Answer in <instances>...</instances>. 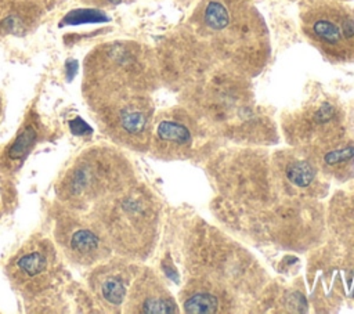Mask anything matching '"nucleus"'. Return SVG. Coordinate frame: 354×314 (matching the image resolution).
<instances>
[{
	"instance_id": "obj_1",
	"label": "nucleus",
	"mask_w": 354,
	"mask_h": 314,
	"mask_svg": "<svg viewBox=\"0 0 354 314\" xmlns=\"http://www.w3.org/2000/svg\"><path fill=\"white\" fill-rule=\"evenodd\" d=\"M188 26L218 61L241 73L257 75L270 58L268 29L250 0H199Z\"/></svg>"
},
{
	"instance_id": "obj_2",
	"label": "nucleus",
	"mask_w": 354,
	"mask_h": 314,
	"mask_svg": "<svg viewBox=\"0 0 354 314\" xmlns=\"http://www.w3.org/2000/svg\"><path fill=\"white\" fill-rule=\"evenodd\" d=\"M134 183L133 167L122 152L108 145H93L65 167L54 192L59 205L87 212Z\"/></svg>"
},
{
	"instance_id": "obj_3",
	"label": "nucleus",
	"mask_w": 354,
	"mask_h": 314,
	"mask_svg": "<svg viewBox=\"0 0 354 314\" xmlns=\"http://www.w3.org/2000/svg\"><path fill=\"white\" fill-rule=\"evenodd\" d=\"M90 212L102 225L112 250L129 259L148 256L156 235L158 206L144 185L134 183Z\"/></svg>"
},
{
	"instance_id": "obj_4",
	"label": "nucleus",
	"mask_w": 354,
	"mask_h": 314,
	"mask_svg": "<svg viewBox=\"0 0 354 314\" xmlns=\"http://www.w3.org/2000/svg\"><path fill=\"white\" fill-rule=\"evenodd\" d=\"M82 93L105 136L129 149H149L153 123V104L149 93L105 89H82Z\"/></svg>"
},
{
	"instance_id": "obj_5",
	"label": "nucleus",
	"mask_w": 354,
	"mask_h": 314,
	"mask_svg": "<svg viewBox=\"0 0 354 314\" xmlns=\"http://www.w3.org/2000/svg\"><path fill=\"white\" fill-rule=\"evenodd\" d=\"M156 57L136 41L116 40L94 47L84 59L82 89L149 93L156 82Z\"/></svg>"
},
{
	"instance_id": "obj_6",
	"label": "nucleus",
	"mask_w": 354,
	"mask_h": 314,
	"mask_svg": "<svg viewBox=\"0 0 354 314\" xmlns=\"http://www.w3.org/2000/svg\"><path fill=\"white\" fill-rule=\"evenodd\" d=\"M11 286L26 300L41 302L64 284L65 271L55 245L40 235L29 238L7 261Z\"/></svg>"
},
{
	"instance_id": "obj_7",
	"label": "nucleus",
	"mask_w": 354,
	"mask_h": 314,
	"mask_svg": "<svg viewBox=\"0 0 354 314\" xmlns=\"http://www.w3.org/2000/svg\"><path fill=\"white\" fill-rule=\"evenodd\" d=\"M300 21L304 36L329 61H354V11L343 1L306 0Z\"/></svg>"
},
{
	"instance_id": "obj_8",
	"label": "nucleus",
	"mask_w": 354,
	"mask_h": 314,
	"mask_svg": "<svg viewBox=\"0 0 354 314\" xmlns=\"http://www.w3.org/2000/svg\"><path fill=\"white\" fill-rule=\"evenodd\" d=\"M53 232L61 252L76 266L93 267L112 253L109 239L91 212L73 210L58 203Z\"/></svg>"
},
{
	"instance_id": "obj_9",
	"label": "nucleus",
	"mask_w": 354,
	"mask_h": 314,
	"mask_svg": "<svg viewBox=\"0 0 354 314\" xmlns=\"http://www.w3.org/2000/svg\"><path fill=\"white\" fill-rule=\"evenodd\" d=\"M295 141L303 147L317 163L329 152L350 145L342 124L343 115L330 102H321L315 108L303 112L296 120Z\"/></svg>"
},
{
	"instance_id": "obj_10",
	"label": "nucleus",
	"mask_w": 354,
	"mask_h": 314,
	"mask_svg": "<svg viewBox=\"0 0 354 314\" xmlns=\"http://www.w3.org/2000/svg\"><path fill=\"white\" fill-rule=\"evenodd\" d=\"M137 271L136 266L118 259H106L93 266L87 277V285L94 300L105 311H120Z\"/></svg>"
},
{
	"instance_id": "obj_11",
	"label": "nucleus",
	"mask_w": 354,
	"mask_h": 314,
	"mask_svg": "<svg viewBox=\"0 0 354 314\" xmlns=\"http://www.w3.org/2000/svg\"><path fill=\"white\" fill-rule=\"evenodd\" d=\"M187 122V115L177 109L159 113L153 118L149 149L162 158H180L189 152L194 134Z\"/></svg>"
},
{
	"instance_id": "obj_12",
	"label": "nucleus",
	"mask_w": 354,
	"mask_h": 314,
	"mask_svg": "<svg viewBox=\"0 0 354 314\" xmlns=\"http://www.w3.org/2000/svg\"><path fill=\"white\" fill-rule=\"evenodd\" d=\"M123 307L126 313H177L173 297L162 281L148 268L137 271Z\"/></svg>"
},
{
	"instance_id": "obj_13",
	"label": "nucleus",
	"mask_w": 354,
	"mask_h": 314,
	"mask_svg": "<svg viewBox=\"0 0 354 314\" xmlns=\"http://www.w3.org/2000/svg\"><path fill=\"white\" fill-rule=\"evenodd\" d=\"M47 11L32 0H0V40L37 29Z\"/></svg>"
},
{
	"instance_id": "obj_14",
	"label": "nucleus",
	"mask_w": 354,
	"mask_h": 314,
	"mask_svg": "<svg viewBox=\"0 0 354 314\" xmlns=\"http://www.w3.org/2000/svg\"><path fill=\"white\" fill-rule=\"evenodd\" d=\"M225 295L213 284L198 282L189 285L183 293V307L187 313H218L224 308Z\"/></svg>"
},
{
	"instance_id": "obj_15",
	"label": "nucleus",
	"mask_w": 354,
	"mask_h": 314,
	"mask_svg": "<svg viewBox=\"0 0 354 314\" xmlns=\"http://www.w3.org/2000/svg\"><path fill=\"white\" fill-rule=\"evenodd\" d=\"M330 223L337 238L354 248V195L343 199L336 195Z\"/></svg>"
},
{
	"instance_id": "obj_16",
	"label": "nucleus",
	"mask_w": 354,
	"mask_h": 314,
	"mask_svg": "<svg viewBox=\"0 0 354 314\" xmlns=\"http://www.w3.org/2000/svg\"><path fill=\"white\" fill-rule=\"evenodd\" d=\"M36 133L37 130H36L35 122H26L25 130L21 131L14 140V142L7 147V149L4 151V155H6V165L8 170L15 169L14 163L22 159V152L28 154L26 151L32 147L33 141L36 140Z\"/></svg>"
},
{
	"instance_id": "obj_17",
	"label": "nucleus",
	"mask_w": 354,
	"mask_h": 314,
	"mask_svg": "<svg viewBox=\"0 0 354 314\" xmlns=\"http://www.w3.org/2000/svg\"><path fill=\"white\" fill-rule=\"evenodd\" d=\"M108 17L97 10V8H84V10H73L62 19L61 25H75V24H84V22H101L106 21Z\"/></svg>"
},
{
	"instance_id": "obj_18",
	"label": "nucleus",
	"mask_w": 354,
	"mask_h": 314,
	"mask_svg": "<svg viewBox=\"0 0 354 314\" xmlns=\"http://www.w3.org/2000/svg\"><path fill=\"white\" fill-rule=\"evenodd\" d=\"M82 3L95 7V8H109V7H116L120 4H126V3H131L134 0H80Z\"/></svg>"
},
{
	"instance_id": "obj_19",
	"label": "nucleus",
	"mask_w": 354,
	"mask_h": 314,
	"mask_svg": "<svg viewBox=\"0 0 354 314\" xmlns=\"http://www.w3.org/2000/svg\"><path fill=\"white\" fill-rule=\"evenodd\" d=\"M33 3L39 4L43 10H46L47 12H50L51 10L59 7L65 0H32Z\"/></svg>"
},
{
	"instance_id": "obj_20",
	"label": "nucleus",
	"mask_w": 354,
	"mask_h": 314,
	"mask_svg": "<svg viewBox=\"0 0 354 314\" xmlns=\"http://www.w3.org/2000/svg\"><path fill=\"white\" fill-rule=\"evenodd\" d=\"M3 98H1V94H0V120H1V116H3Z\"/></svg>"
}]
</instances>
